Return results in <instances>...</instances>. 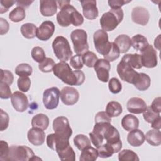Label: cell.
I'll use <instances>...</instances> for the list:
<instances>
[{"label": "cell", "instance_id": "cell-55", "mask_svg": "<svg viewBox=\"0 0 161 161\" xmlns=\"http://www.w3.org/2000/svg\"><path fill=\"white\" fill-rule=\"evenodd\" d=\"M160 97H157L154 99L151 105L150 106L152 109L155 113H160L161 111V104H160Z\"/></svg>", "mask_w": 161, "mask_h": 161}, {"label": "cell", "instance_id": "cell-51", "mask_svg": "<svg viewBox=\"0 0 161 161\" xmlns=\"http://www.w3.org/2000/svg\"><path fill=\"white\" fill-rule=\"evenodd\" d=\"M94 121L95 123H111V118L109 117L105 111H99L96 114Z\"/></svg>", "mask_w": 161, "mask_h": 161}, {"label": "cell", "instance_id": "cell-49", "mask_svg": "<svg viewBox=\"0 0 161 161\" xmlns=\"http://www.w3.org/2000/svg\"><path fill=\"white\" fill-rule=\"evenodd\" d=\"M0 116H1V125H0V131H3L6 130L9 126V117L8 114L4 111L2 109H0Z\"/></svg>", "mask_w": 161, "mask_h": 161}, {"label": "cell", "instance_id": "cell-50", "mask_svg": "<svg viewBox=\"0 0 161 161\" xmlns=\"http://www.w3.org/2000/svg\"><path fill=\"white\" fill-rule=\"evenodd\" d=\"M89 135L90 137V140L91 141L92 144L96 148L99 147V146H101L103 144L104 137L102 135H101L98 133H96L94 131L89 133Z\"/></svg>", "mask_w": 161, "mask_h": 161}, {"label": "cell", "instance_id": "cell-1", "mask_svg": "<svg viewBox=\"0 0 161 161\" xmlns=\"http://www.w3.org/2000/svg\"><path fill=\"white\" fill-rule=\"evenodd\" d=\"M53 72L63 82L70 86H80L85 80L84 73L79 70H72L66 62H60L56 64Z\"/></svg>", "mask_w": 161, "mask_h": 161}, {"label": "cell", "instance_id": "cell-36", "mask_svg": "<svg viewBox=\"0 0 161 161\" xmlns=\"http://www.w3.org/2000/svg\"><path fill=\"white\" fill-rule=\"evenodd\" d=\"M98 157L102 158H106L111 157L113 154L115 153L113 148L109 143H106L103 145H101L97 148Z\"/></svg>", "mask_w": 161, "mask_h": 161}, {"label": "cell", "instance_id": "cell-46", "mask_svg": "<svg viewBox=\"0 0 161 161\" xmlns=\"http://www.w3.org/2000/svg\"><path fill=\"white\" fill-rule=\"evenodd\" d=\"M70 65L74 68L75 70H79L83 67V62L82 58V55L76 54L72 56L70 59Z\"/></svg>", "mask_w": 161, "mask_h": 161}, {"label": "cell", "instance_id": "cell-40", "mask_svg": "<svg viewBox=\"0 0 161 161\" xmlns=\"http://www.w3.org/2000/svg\"><path fill=\"white\" fill-rule=\"evenodd\" d=\"M31 57L32 58L38 63H41L43 62L46 57H45V53L43 49L38 46H36L33 48L31 50Z\"/></svg>", "mask_w": 161, "mask_h": 161}, {"label": "cell", "instance_id": "cell-35", "mask_svg": "<svg viewBox=\"0 0 161 161\" xmlns=\"http://www.w3.org/2000/svg\"><path fill=\"white\" fill-rule=\"evenodd\" d=\"M119 161H138V155L131 150L124 149L118 153Z\"/></svg>", "mask_w": 161, "mask_h": 161}, {"label": "cell", "instance_id": "cell-10", "mask_svg": "<svg viewBox=\"0 0 161 161\" xmlns=\"http://www.w3.org/2000/svg\"><path fill=\"white\" fill-rule=\"evenodd\" d=\"M116 70L122 80L130 84L133 83L138 74L128 64L122 60L118 64Z\"/></svg>", "mask_w": 161, "mask_h": 161}, {"label": "cell", "instance_id": "cell-18", "mask_svg": "<svg viewBox=\"0 0 161 161\" xmlns=\"http://www.w3.org/2000/svg\"><path fill=\"white\" fill-rule=\"evenodd\" d=\"M147 107V106L145 101L137 97L130 98L126 104L127 110L133 114L142 113L146 109Z\"/></svg>", "mask_w": 161, "mask_h": 161}, {"label": "cell", "instance_id": "cell-59", "mask_svg": "<svg viewBox=\"0 0 161 161\" xmlns=\"http://www.w3.org/2000/svg\"><path fill=\"white\" fill-rule=\"evenodd\" d=\"M58 8L60 9L63 6L67 4H70V1H57Z\"/></svg>", "mask_w": 161, "mask_h": 161}, {"label": "cell", "instance_id": "cell-12", "mask_svg": "<svg viewBox=\"0 0 161 161\" xmlns=\"http://www.w3.org/2000/svg\"><path fill=\"white\" fill-rule=\"evenodd\" d=\"M94 70L98 79L103 82H107L109 80V70L111 65L109 62L104 58L98 59L94 66Z\"/></svg>", "mask_w": 161, "mask_h": 161}, {"label": "cell", "instance_id": "cell-29", "mask_svg": "<svg viewBox=\"0 0 161 161\" xmlns=\"http://www.w3.org/2000/svg\"><path fill=\"white\" fill-rule=\"evenodd\" d=\"M79 157L80 161H94L98 157V153L97 149L89 146L82 150Z\"/></svg>", "mask_w": 161, "mask_h": 161}, {"label": "cell", "instance_id": "cell-30", "mask_svg": "<svg viewBox=\"0 0 161 161\" xmlns=\"http://www.w3.org/2000/svg\"><path fill=\"white\" fill-rule=\"evenodd\" d=\"M123 111L121 104L117 101H112L108 103L106 107V113L111 118L119 116Z\"/></svg>", "mask_w": 161, "mask_h": 161}, {"label": "cell", "instance_id": "cell-21", "mask_svg": "<svg viewBox=\"0 0 161 161\" xmlns=\"http://www.w3.org/2000/svg\"><path fill=\"white\" fill-rule=\"evenodd\" d=\"M145 135L143 132L136 128L130 131L127 136V141L132 147H140L145 142Z\"/></svg>", "mask_w": 161, "mask_h": 161}, {"label": "cell", "instance_id": "cell-39", "mask_svg": "<svg viewBox=\"0 0 161 161\" xmlns=\"http://www.w3.org/2000/svg\"><path fill=\"white\" fill-rule=\"evenodd\" d=\"M55 61L50 58V57H46L45 59L39 64L38 65V69L40 71L45 73H48L53 71V67L55 65Z\"/></svg>", "mask_w": 161, "mask_h": 161}, {"label": "cell", "instance_id": "cell-11", "mask_svg": "<svg viewBox=\"0 0 161 161\" xmlns=\"http://www.w3.org/2000/svg\"><path fill=\"white\" fill-rule=\"evenodd\" d=\"M141 53L142 66L147 68H153L157 65V52L152 45H149Z\"/></svg>", "mask_w": 161, "mask_h": 161}, {"label": "cell", "instance_id": "cell-43", "mask_svg": "<svg viewBox=\"0 0 161 161\" xmlns=\"http://www.w3.org/2000/svg\"><path fill=\"white\" fill-rule=\"evenodd\" d=\"M108 87L109 91L113 94H118L120 92L122 89V85L121 82L116 77H112L109 80Z\"/></svg>", "mask_w": 161, "mask_h": 161}, {"label": "cell", "instance_id": "cell-22", "mask_svg": "<svg viewBox=\"0 0 161 161\" xmlns=\"http://www.w3.org/2000/svg\"><path fill=\"white\" fill-rule=\"evenodd\" d=\"M151 80L147 74L141 72L138 73L136 77L133 84L139 91H146L150 86Z\"/></svg>", "mask_w": 161, "mask_h": 161}, {"label": "cell", "instance_id": "cell-38", "mask_svg": "<svg viewBox=\"0 0 161 161\" xmlns=\"http://www.w3.org/2000/svg\"><path fill=\"white\" fill-rule=\"evenodd\" d=\"M83 64L90 68L94 67L96 62L97 61L98 58L96 55L91 51H87L82 55Z\"/></svg>", "mask_w": 161, "mask_h": 161}, {"label": "cell", "instance_id": "cell-58", "mask_svg": "<svg viewBox=\"0 0 161 161\" xmlns=\"http://www.w3.org/2000/svg\"><path fill=\"white\" fill-rule=\"evenodd\" d=\"M154 46L157 50H160V35H158V36L155 39Z\"/></svg>", "mask_w": 161, "mask_h": 161}, {"label": "cell", "instance_id": "cell-17", "mask_svg": "<svg viewBox=\"0 0 161 161\" xmlns=\"http://www.w3.org/2000/svg\"><path fill=\"white\" fill-rule=\"evenodd\" d=\"M82 5L83 15L87 19H94L98 16V9L96 6V1L84 0L80 1Z\"/></svg>", "mask_w": 161, "mask_h": 161}, {"label": "cell", "instance_id": "cell-14", "mask_svg": "<svg viewBox=\"0 0 161 161\" xmlns=\"http://www.w3.org/2000/svg\"><path fill=\"white\" fill-rule=\"evenodd\" d=\"M11 102L14 109L18 112H24L28 107V97L21 91H15L12 94Z\"/></svg>", "mask_w": 161, "mask_h": 161}, {"label": "cell", "instance_id": "cell-47", "mask_svg": "<svg viewBox=\"0 0 161 161\" xmlns=\"http://www.w3.org/2000/svg\"><path fill=\"white\" fill-rule=\"evenodd\" d=\"M9 152L8 143L4 140L0 141V160L6 161Z\"/></svg>", "mask_w": 161, "mask_h": 161}, {"label": "cell", "instance_id": "cell-15", "mask_svg": "<svg viewBox=\"0 0 161 161\" xmlns=\"http://www.w3.org/2000/svg\"><path fill=\"white\" fill-rule=\"evenodd\" d=\"M55 28V25L52 21H45L37 28L36 36L42 41H47L52 36Z\"/></svg>", "mask_w": 161, "mask_h": 161}, {"label": "cell", "instance_id": "cell-48", "mask_svg": "<svg viewBox=\"0 0 161 161\" xmlns=\"http://www.w3.org/2000/svg\"><path fill=\"white\" fill-rule=\"evenodd\" d=\"M14 77L11 72L8 70L1 69V81L5 82L9 86L13 82Z\"/></svg>", "mask_w": 161, "mask_h": 161}, {"label": "cell", "instance_id": "cell-6", "mask_svg": "<svg viewBox=\"0 0 161 161\" xmlns=\"http://www.w3.org/2000/svg\"><path fill=\"white\" fill-rule=\"evenodd\" d=\"M74 50L76 54L83 55L89 50L87 34L83 29H75L70 34Z\"/></svg>", "mask_w": 161, "mask_h": 161}, {"label": "cell", "instance_id": "cell-42", "mask_svg": "<svg viewBox=\"0 0 161 161\" xmlns=\"http://www.w3.org/2000/svg\"><path fill=\"white\" fill-rule=\"evenodd\" d=\"M17 86L21 92H28L31 86V80L28 77H19L17 80Z\"/></svg>", "mask_w": 161, "mask_h": 161}, {"label": "cell", "instance_id": "cell-8", "mask_svg": "<svg viewBox=\"0 0 161 161\" xmlns=\"http://www.w3.org/2000/svg\"><path fill=\"white\" fill-rule=\"evenodd\" d=\"M53 130L57 135L70 138L72 135V130L68 119L65 116H58L53 121Z\"/></svg>", "mask_w": 161, "mask_h": 161}, {"label": "cell", "instance_id": "cell-33", "mask_svg": "<svg viewBox=\"0 0 161 161\" xmlns=\"http://www.w3.org/2000/svg\"><path fill=\"white\" fill-rule=\"evenodd\" d=\"M26 17V12L24 8L17 6L14 8L9 14V19L14 23L23 21Z\"/></svg>", "mask_w": 161, "mask_h": 161}, {"label": "cell", "instance_id": "cell-54", "mask_svg": "<svg viewBox=\"0 0 161 161\" xmlns=\"http://www.w3.org/2000/svg\"><path fill=\"white\" fill-rule=\"evenodd\" d=\"M9 29V25L8 22L4 18H0V34L3 35L8 33Z\"/></svg>", "mask_w": 161, "mask_h": 161}, {"label": "cell", "instance_id": "cell-53", "mask_svg": "<svg viewBox=\"0 0 161 161\" xmlns=\"http://www.w3.org/2000/svg\"><path fill=\"white\" fill-rule=\"evenodd\" d=\"M131 1L126 0H109L108 1V4L111 9H120L124 4L130 3Z\"/></svg>", "mask_w": 161, "mask_h": 161}, {"label": "cell", "instance_id": "cell-5", "mask_svg": "<svg viewBox=\"0 0 161 161\" xmlns=\"http://www.w3.org/2000/svg\"><path fill=\"white\" fill-rule=\"evenodd\" d=\"M52 48L56 57L60 62H67L72 57V51L69 42L62 36H58L53 40Z\"/></svg>", "mask_w": 161, "mask_h": 161}, {"label": "cell", "instance_id": "cell-28", "mask_svg": "<svg viewBox=\"0 0 161 161\" xmlns=\"http://www.w3.org/2000/svg\"><path fill=\"white\" fill-rule=\"evenodd\" d=\"M121 60L128 64L133 69H140L143 67L140 55L138 53L126 54L122 57Z\"/></svg>", "mask_w": 161, "mask_h": 161}, {"label": "cell", "instance_id": "cell-24", "mask_svg": "<svg viewBox=\"0 0 161 161\" xmlns=\"http://www.w3.org/2000/svg\"><path fill=\"white\" fill-rule=\"evenodd\" d=\"M114 43L118 47L120 53H124L129 50L131 46V40L129 36L121 34L118 35L114 40Z\"/></svg>", "mask_w": 161, "mask_h": 161}, {"label": "cell", "instance_id": "cell-19", "mask_svg": "<svg viewBox=\"0 0 161 161\" xmlns=\"http://www.w3.org/2000/svg\"><path fill=\"white\" fill-rule=\"evenodd\" d=\"M27 138L30 143L35 146L43 144L45 140V133L40 128L33 127L30 128L27 133Z\"/></svg>", "mask_w": 161, "mask_h": 161}, {"label": "cell", "instance_id": "cell-9", "mask_svg": "<svg viewBox=\"0 0 161 161\" xmlns=\"http://www.w3.org/2000/svg\"><path fill=\"white\" fill-rule=\"evenodd\" d=\"M60 91L57 87H52L47 89L43 94V103L47 109H55L59 103Z\"/></svg>", "mask_w": 161, "mask_h": 161}, {"label": "cell", "instance_id": "cell-27", "mask_svg": "<svg viewBox=\"0 0 161 161\" xmlns=\"http://www.w3.org/2000/svg\"><path fill=\"white\" fill-rule=\"evenodd\" d=\"M145 138L148 144L155 147L159 146L161 144V132L160 130H150L147 132Z\"/></svg>", "mask_w": 161, "mask_h": 161}, {"label": "cell", "instance_id": "cell-45", "mask_svg": "<svg viewBox=\"0 0 161 161\" xmlns=\"http://www.w3.org/2000/svg\"><path fill=\"white\" fill-rule=\"evenodd\" d=\"M12 94L9 85L0 81V97L1 99H7L11 97Z\"/></svg>", "mask_w": 161, "mask_h": 161}, {"label": "cell", "instance_id": "cell-52", "mask_svg": "<svg viewBox=\"0 0 161 161\" xmlns=\"http://www.w3.org/2000/svg\"><path fill=\"white\" fill-rule=\"evenodd\" d=\"M15 1L1 0L0 1V13L3 14L7 12L9 9L15 3Z\"/></svg>", "mask_w": 161, "mask_h": 161}, {"label": "cell", "instance_id": "cell-56", "mask_svg": "<svg viewBox=\"0 0 161 161\" xmlns=\"http://www.w3.org/2000/svg\"><path fill=\"white\" fill-rule=\"evenodd\" d=\"M151 127L155 130H160L161 128V117L160 116L154 119L151 123Z\"/></svg>", "mask_w": 161, "mask_h": 161}, {"label": "cell", "instance_id": "cell-4", "mask_svg": "<svg viewBox=\"0 0 161 161\" xmlns=\"http://www.w3.org/2000/svg\"><path fill=\"white\" fill-rule=\"evenodd\" d=\"M41 160L36 156L31 148L25 145H11L6 161H28Z\"/></svg>", "mask_w": 161, "mask_h": 161}, {"label": "cell", "instance_id": "cell-57", "mask_svg": "<svg viewBox=\"0 0 161 161\" xmlns=\"http://www.w3.org/2000/svg\"><path fill=\"white\" fill-rule=\"evenodd\" d=\"M33 2V1H26V0H23V1H16V4L17 6L21 7L23 8H26L30 6V5Z\"/></svg>", "mask_w": 161, "mask_h": 161}, {"label": "cell", "instance_id": "cell-26", "mask_svg": "<svg viewBox=\"0 0 161 161\" xmlns=\"http://www.w3.org/2000/svg\"><path fill=\"white\" fill-rule=\"evenodd\" d=\"M131 40V46L135 50L137 51L142 52L149 45L147 38L140 34H137L133 36Z\"/></svg>", "mask_w": 161, "mask_h": 161}, {"label": "cell", "instance_id": "cell-31", "mask_svg": "<svg viewBox=\"0 0 161 161\" xmlns=\"http://www.w3.org/2000/svg\"><path fill=\"white\" fill-rule=\"evenodd\" d=\"M21 33L23 37L27 39H32L36 36L37 27L33 23H24L21 26Z\"/></svg>", "mask_w": 161, "mask_h": 161}, {"label": "cell", "instance_id": "cell-13", "mask_svg": "<svg viewBox=\"0 0 161 161\" xmlns=\"http://www.w3.org/2000/svg\"><path fill=\"white\" fill-rule=\"evenodd\" d=\"M60 97L64 104L72 106L77 103L79 98V93L75 88L66 86L62 89Z\"/></svg>", "mask_w": 161, "mask_h": 161}, {"label": "cell", "instance_id": "cell-34", "mask_svg": "<svg viewBox=\"0 0 161 161\" xmlns=\"http://www.w3.org/2000/svg\"><path fill=\"white\" fill-rule=\"evenodd\" d=\"M74 143L79 150H82L84 148L91 146V140L86 135L78 134L74 138Z\"/></svg>", "mask_w": 161, "mask_h": 161}, {"label": "cell", "instance_id": "cell-7", "mask_svg": "<svg viewBox=\"0 0 161 161\" xmlns=\"http://www.w3.org/2000/svg\"><path fill=\"white\" fill-rule=\"evenodd\" d=\"M94 47L96 51L104 56L108 53L111 48L113 42L108 40V35L106 31L103 30H97L93 35Z\"/></svg>", "mask_w": 161, "mask_h": 161}, {"label": "cell", "instance_id": "cell-23", "mask_svg": "<svg viewBox=\"0 0 161 161\" xmlns=\"http://www.w3.org/2000/svg\"><path fill=\"white\" fill-rule=\"evenodd\" d=\"M121 126L126 131H130L138 128L139 126V120L136 116L133 114H126L121 119Z\"/></svg>", "mask_w": 161, "mask_h": 161}, {"label": "cell", "instance_id": "cell-32", "mask_svg": "<svg viewBox=\"0 0 161 161\" xmlns=\"http://www.w3.org/2000/svg\"><path fill=\"white\" fill-rule=\"evenodd\" d=\"M59 158L61 160H68V161H75V153L70 145H68L62 150L57 152Z\"/></svg>", "mask_w": 161, "mask_h": 161}, {"label": "cell", "instance_id": "cell-44", "mask_svg": "<svg viewBox=\"0 0 161 161\" xmlns=\"http://www.w3.org/2000/svg\"><path fill=\"white\" fill-rule=\"evenodd\" d=\"M142 113H143V116L144 119L147 123H151L154 119H155L157 117L160 116V113H157L153 111L150 106H147L146 109Z\"/></svg>", "mask_w": 161, "mask_h": 161}, {"label": "cell", "instance_id": "cell-3", "mask_svg": "<svg viewBox=\"0 0 161 161\" xmlns=\"http://www.w3.org/2000/svg\"><path fill=\"white\" fill-rule=\"evenodd\" d=\"M123 11L120 9H111L104 13L100 18V25L103 30L111 31L114 30L123 19Z\"/></svg>", "mask_w": 161, "mask_h": 161}, {"label": "cell", "instance_id": "cell-16", "mask_svg": "<svg viewBox=\"0 0 161 161\" xmlns=\"http://www.w3.org/2000/svg\"><path fill=\"white\" fill-rule=\"evenodd\" d=\"M149 19V12L144 7L136 6L132 9L131 19L134 23L145 26L148 23Z\"/></svg>", "mask_w": 161, "mask_h": 161}, {"label": "cell", "instance_id": "cell-41", "mask_svg": "<svg viewBox=\"0 0 161 161\" xmlns=\"http://www.w3.org/2000/svg\"><path fill=\"white\" fill-rule=\"evenodd\" d=\"M120 55V52L118 48V47L116 46V45L113 42L112 47L108 53L104 57V58L108 62H113L115 60L118 59Z\"/></svg>", "mask_w": 161, "mask_h": 161}, {"label": "cell", "instance_id": "cell-2", "mask_svg": "<svg viewBox=\"0 0 161 161\" xmlns=\"http://www.w3.org/2000/svg\"><path fill=\"white\" fill-rule=\"evenodd\" d=\"M57 21L62 27H68L70 24L74 26H78L84 23V18L72 5L67 4L57 13Z\"/></svg>", "mask_w": 161, "mask_h": 161}, {"label": "cell", "instance_id": "cell-25", "mask_svg": "<svg viewBox=\"0 0 161 161\" xmlns=\"http://www.w3.org/2000/svg\"><path fill=\"white\" fill-rule=\"evenodd\" d=\"M49 118L48 117L43 113H39L35 115L31 119L32 127L38 128L43 130H46L49 126Z\"/></svg>", "mask_w": 161, "mask_h": 161}, {"label": "cell", "instance_id": "cell-37", "mask_svg": "<svg viewBox=\"0 0 161 161\" xmlns=\"http://www.w3.org/2000/svg\"><path fill=\"white\" fill-rule=\"evenodd\" d=\"M33 69L26 63H21L15 68V73L19 77H28L32 74Z\"/></svg>", "mask_w": 161, "mask_h": 161}, {"label": "cell", "instance_id": "cell-20", "mask_svg": "<svg viewBox=\"0 0 161 161\" xmlns=\"http://www.w3.org/2000/svg\"><path fill=\"white\" fill-rule=\"evenodd\" d=\"M57 4L54 0H40V11L43 16H52L57 13Z\"/></svg>", "mask_w": 161, "mask_h": 161}]
</instances>
